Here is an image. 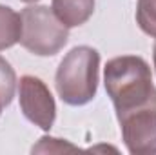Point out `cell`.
<instances>
[{
    "label": "cell",
    "instance_id": "6da1fadb",
    "mask_svg": "<svg viewBox=\"0 0 156 155\" xmlns=\"http://www.w3.org/2000/svg\"><path fill=\"white\" fill-rule=\"evenodd\" d=\"M105 91L111 97L116 117L156 102V88L149 64L136 55L115 57L105 64Z\"/></svg>",
    "mask_w": 156,
    "mask_h": 155
},
{
    "label": "cell",
    "instance_id": "7a4b0ae2",
    "mask_svg": "<svg viewBox=\"0 0 156 155\" xmlns=\"http://www.w3.org/2000/svg\"><path fill=\"white\" fill-rule=\"evenodd\" d=\"M100 53L91 46L73 47L60 62L55 86L58 97L69 106H83L91 102L98 89Z\"/></svg>",
    "mask_w": 156,
    "mask_h": 155
},
{
    "label": "cell",
    "instance_id": "3957f363",
    "mask_svg": "<svg viewBox=\"0 0 156 155\" xmlns=\"http://www.w3.org/2000/svg\"><path fill=\"white\" fill-rule=\"evenodd\" d=\"M20 44L38 57L56 55L69 40V28L47 6H27L20 13Z\"/></svg>",
    "mask_w": 156,
    "mask_h": 155
},
{
    "label": "cell",
    "instance_id": "277c9868",
    "mask_svg": "<svg viewBox=\"0 0 156 155\" xmlns=\"http://www.w3.org/2000/svg\"><path fill=\"white\" fill-rule=\"evenodd\" d=\"M18 100L22 113L29 122L44 131L51 130L56 119V104L44 80L33 75H24L18 80Z\"/></svg>",
    "mask_w": 156,
    "mask_h": 155
},
{
    "label": "cell",
    "instance_id": "5b68a950",
    "mask_svg": "<svg viewBox=\"0 0 156 155\" xmlns=\"http://www.w3.org/2000/svg\"><path fill=\"white\" fill-rule=\"evenodd\" d=\"M122 139L133 155L156 153V102L118 117Z\"/></svg>",
    "mask_w": 156,
    "mask_h": 155
},
{
    "label": "cell",
    "instance_id": "8992f818",
    "mask_svg": "<svg viewBox=\"0 0 156 155\" xmlns=\"http://www.w3.org/2000/svg\"><path fill=\"white\" fill-rule=\"evenodd\" d=\"M53 13L67 28L85 24L94 13V0H53Z\"/></svg>",
    "mask_w": 156,
    "mask_h": 155
},
{
    "label": "cell",
    "instance_id": "52a82bcc",
    "mask_svg": "<svg viewBox=\"0 0 156 155\" xmlns=\"http://www.w3.org/2000/svg\"><path fill=\"white\" fill-rule=\"evenodd\" d=\"M20 35H22L20 13H16L9 6L0 4V51L9 49L16 42H20Z\"/></svg>",
    "mask_w": 156,
    "mask_h": 155
},
{
    "label": "cell",
    "instance_id": "ba28073f",
    "mask_svg": "<svg viewBox=\"0 0 156 155\" xmlns=\"http://www.w3.org/2000/svg\"><path fill=\"white\" fill-rule=\"evenodd\" d=\"M15 91H16L15 70L4 57H0V115H2V110L11 104Z\"/></svg>",
    "mask_w": 156,
    "mask_h": 155
},
{
    "label": "cell",
    "instance_id": "9c48e42d",
    "mask_svg": "<svg viewBox=\"0 0 156 155\" xmlns=\"http://www.w3.org/2000/svg\"><path fill=\"white\" fill-rule=\"evenodd\" d=\"M136 22L145 35L156 39V0H138Z\"/></svg>",
    "mask_w": 156,
    "mask_h": 155
},
{
    "label": "cell",
    "instance_id": "30bf717a",
    "mask_svg": "<svg viewBox=\"0 0 156 155\" xmlns=\"http://www.w3.org/2000/svg\"><path fill=\"white\" fill-rule=\"evenodd\" d=\"M38 153V152H44V153H62V152H78L76 146H73L71 142L64 141V139H55V137H42L38 141L37 146H33V153Z\"/></svg>",
    "mask_w": 156,
    "mask_h": 155
},
{
    "label": "cell",
    "instance_id": "8fae6325",
    "mask_svg": "<svg viewBox=\"0 0 156 155\" xmlns=\"http://www.w3.org/2000/svg\"><path fill=\"white\" fill-rule=\"evenodd\" d=\"M153 62H154V70H156V42H154V47H153Z\"/></svg>",
    "mask_w": 156,
    "mask_h": 155
},
{
    "label": "cell",
    "instance_id": "7c38bea8",
    "mask_svg": "<svg viewBox=\"0 0 156 155\" xmlns=\"http://www.w3.org/2000/svg\"><path fill=\"white\" fill-rule=\"evenodd\" d=\"M20 2H26V4H35V2H38V0H20Z\"/></svg>",
    "mask_w": 156,
    "mask_h": 155
}]
</instances>
